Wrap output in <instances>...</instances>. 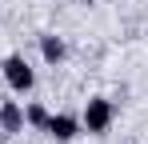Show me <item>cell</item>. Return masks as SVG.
<instances>
[{
	"mask_svg": "<svg viewBox=\"0 0 148 144\" xmlns=\"http://www.w3.org/2000/svg\"><path fill=\"white\" fill-rule=\"evenodd\" d=\"M40 56H44L48 64H60V60L68 56V44H64L60 36H52V32H44V36H40Z\"/></svg>",
	"mask_w": 148,
	"mask_h": 144,
	"instance_id": "5b68a950",
	"label": "cell"
},
{
	"mask_svg": "<svg viewBox=\"0 0 148 144\" xmlns=\"http://www.w3.org/2000/svg\"><path fill=\"white\" fill-rule=\"evenodd\" d=\"M0 72H4V84H8L12 92H32V84H36V72H32V64H28V60L20 56V52L4 56Z\"/></svg>",
	"mask_w": 148,
	"mask_h": 144,
	"instance_id": "7a4b0ae2",
	"label": "cell"
},
{
	"mask_svg": "<svg viewBox=\"0 0 148 144\" xmlns=\"http://www.w3.org/2000/svg\"><path fill=\"white\" fill-rule=\"evenodd\" d=\"M44 132H48L56 144H68V140H76V132H84V128H80V116H72V112H56V116H48Z\"/></svg>",
	"mask_w": 148,
	"mask_h": 144,
	"instance_id": "3957f363",
	"label": "cell"
},
{
	"mask_svg": "<svg viewBox=\"0 0 148 144\" xmlns=\"http://www.w3.org/2000/svg\"><path fill=\"white\" fill-rule=\"evenodd\" d=\"M24 132V108L16 100H4L0 104V136H20Z\"/></svg>",
	"mask_w": 148,
	"mask_h": 144,
	"instance_id": "277c9868",
	"label": "cell"
},
{
	"mask_svg": "<svg viewBox=\"0 0 148 144\" xmlns=\"http://www.w3.org/2000/svg\"><path fill=\"white\" fill-rule=\"evenodd\" d=\"M112 120H116V104H112L108 96H92V100L84 104V112H80V128L92 132V136H104V132L112 128Z\"/></svg>",
	"mask_w": 148,
	"mask_h": 144,
	"instance_id": "6da1fadb",
	"label": "cell"
},
{
	"mask_svg": "<svg viewBox=\"0 0 148 144\" xmlns=\"http://www.w3.org/2000/svg\"><path fill=\"white\" fill-rule=\"evenodd\" d=\"M48 108H44V104H28L24 108V124H32V128H40V132H44V124H48Z\"/></svg>",
	"mask_w": 148,
	"mask_h": 144,
	"instance_id": "8992f818",
	"label": "cell"
},
{
	"mask_svg": "<svg viewBox=\"0 0 148 144\" xmlns=\"http://www.w3.org/2000/svg\"><path fill=\"white\" fill-rule=\"evenodd\" d=\"M80 4H96V0H80Z\"/></svg>",
	"mask_w": 148,
	"mask_h": 144,
	"instance_id": "52a82bcc",
	"label": "cell"
}]
</instances>
